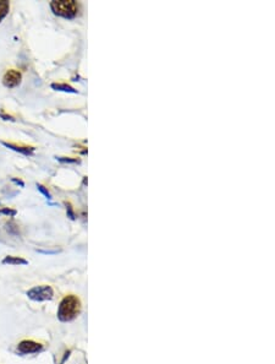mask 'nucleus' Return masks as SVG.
Listing matches in <instances>:
<instances>
[{
	"label": "nucleus",
	"instance_id": "obj_1",
	"mask_svg": "<svg viewBox=\"0 0 275 364\" xmlns=\"http://www.w3.org/2000/svg\"><path fill=\"white\" fill-rule=\"evenodd\" d=\"M81 313V302L75 295H66L58 310V318L62 321H71Z\"/></svg>",
	"mask_w": 275,
	"mask_h": 364
},
{
	"label": "nucleus",
	"instance_id": "obj_2",
	"mask_svg": "<svg viewBox=\"0 0 275 364\" xmlns=\"http://www.w3.org/2000/svg\"><path fill=\"white\" fill-rule=\"evenodd\" d=\"M53 12L58 16L64 18H73L77 16L80 5L73 0H58V1L50 2Z\"/></svg>",
	"mask_w": 275,
	"mask_h": 364
},
{
	"label": "nucleus",
	"instance_id": "obj_3",
	"mask_svg": "<svg viewBox=\"0 0 275 364\" xmlns=\"http://www.w3.org/2000/svg\"><path fill=\"white\" fill-rule=\"evenodd\" d=\"M27 295L31 299L42 302V300L52 299L53 295H54V292H53L52 287L49 286H37L33 287L32 289H30L27 292Z\"/></svg>",
	"mask_w": 275,
	"mask_h": 364
},
{
	"label": "nucleus",
	"instance_id": "obj_4",
	"mask_svg": "<svg viewBox=\"0 0 275 364\" xmlns=\"http://www.w3.org/2000/svg\"><path fill=\"white\" fill-rule=\"evenodd\" d=\"M21 79H22V76H21L20 71L10 69L5 73L4 78H2V84L9 89H14V87L20 85Z\"/></svg>",
	"mask_w": 275,
	"mask_h": 364
},
{
	"label": "nucleus",
	"instance_id": "obj_5",
	"mask_svg": "<svg viewBox=\"0 0 275 364\" xmlns=\"http://www.w3.org/2000/svg\"><path fill=\"white\" fill-rule=\"evenodd\" d=\"M42 350V345L37 344L34 341H28V340H25V341L20 342L18 344L17 351L22 355H30V353H37Z\"/></svg>",
	"mask_w": 275,
	"mask_h": 364
},
{
	"label": "nucleus",
	"instance_id": "obj_6",
	"mask_svg": "<svg viewBox=\"0 0 275 364\" xmlns=\"http://www.w3.org/2000/svg\"><path fill=\"white\" fill-rule=\"evenodd\" d=\"M4 146L9 147V149L14 150V151H17V152H21V154L23 155H32L34 152V149L33 147L31 146H25V145H16V144H9V142H1Z\"/></svg>",
	"mask_w": 275,
	"mask_h": 364
},
{
	"label": "nucleus",
	"instance_id": "obj_7",
	"mask_svg": "<svg viewBox=\"0 0 275 364\" xmlns=\"http://www.w3.org/2000/svg\"><path fill=\"white\" fill-rule=\"evenodd\" d=\"M52 89L57 90V91H64V92H71V93H77L73 87H71L68 84H52Z\"/></svg>",
	"mask_w": 275,
	"mask_h": 364
},
{
	"label": "nucleus",
	"instance_id": "obj_8",
	"mask_svg": "<svg viewBox=\"0 0 275 364\" xmlns=\"http://www.w3.org/2000/svg\"><path fill=\"white\" fill-rule=\"evenodd\" d=\"M4 264H11V265H18V264H27V261H26L25 259H21V258H15V257H7L5 258L4 261H2Z\"/></svg>",
	"mask_w": 275,
	"mask_h": 364
},
{
	"label": "nucleus",
	"instance_id": "obj_9",
	"mask_svg": "<svg viewBox=\"0 0 275 364\" xmlns=\"http://www.w3.org/2000/svg\"><path fill=\"white\" fill-rule=\"evenodd\" d=\"M9 9H10V4L7 1H0V21L2 20L5 16H6V14L9 12Z\"/></svg>",
	"mask_w": 275,
	"mask_h": 364
},
{
	"label": "nucleus",
	"instance_id": "obj_10",
	"mask_svg": "<svg viewBox=\"0 0 275 364\" xmlns=\"http://www.w3.org/2000/svg\"><path fill=\"white\" fill-rule=\"evenodd\" d=\"M37 188H38V190L41 192H43L44 195H46L47 199H52V195H50V192L48 191V189H46V186H43L42 184H37Z\"/></svg>",
	"mask_w": 275,
	"mask_h": 364
},
{
	"label": "nucleus",
	"instance_id": "obj_11",
	"mask_svg": "<svg viewBox=\"0 0 275 364\" xmlns=\"http://www.w3.org/2000/svg\"><path fill=\"white\" fill-rule=\"evenodd\" d=\"M66 206H68L69 217H70L71 220H75V215H73V211H72V207H71V205L70 204H66Z\"/></svg>",
	"mask_w": 275,
	"mask_h": 364
},
{
	"label": "nucleus",
	"instance_id": "obj_12",
	"mask_svg": "<svg viewBox=\"0 0 275 364\" xmlns=\"http://www.w3.org/2000/svg\"><path fill=\"white\" fill-rule=\"evenodd\" d=\"M58 160H59L60 162H71V163L78 162V160H70V158H65V157H58Z\"/></svg>",
	"mask_w": 275,
	"mask_h": 364
}]
</instances>
